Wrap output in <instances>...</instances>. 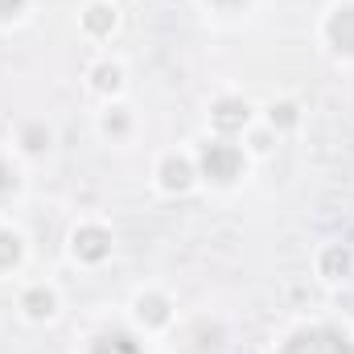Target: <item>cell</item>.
<instances>
[{"instance_id":"obj_1","label":"cell","mask_w":354,"mask_h":354,"mask_svg":"<svg viewBox=\"0 0 354 354\" xmlns=\"http://www.w3.org/2000/svg\"><path fill=\"white\" fill-rule=\"evenodd\" d=\"M284 354H354V342L346 334H338V330H326V326H317V330H301Z\"/></svg>"},{"instance_id":"obj_2","label":"cell","mask_w":354,"mask_h":354,"mask_svg":"<svg viewBox=\"0 0 354 354\" xmlns=\"http://www.w3.org/2000/svg\"><path fill=\"white\" fill-rule=\"evenodd\" d=\"M243 169V153L235 149V145H227V140H218V145H206L202 149V174L214 177V181H235Z\"/></svg>"},{"instance_id":"obj_3","label":"cell","mask_w":354,"mask_h":354,"mask_svg":"<svg viewBox=\"0 0 354 354\" xmlns=\"http://www.w3.org/2000/svg\"><path fill=\"white\" fill-rule=\"evenodd\" d=\"M75 252H79V260H103L111 252V235L99 231V227H83L75 235Z\"/></svg>"},{"instance_id":"obj_4","label":"cell","mask_w":354,"mask_h":354,"mask_svg":"<svg viewBox=\"0 0 354 354\" xmlns=\"http://www.w3.org/2000/svg\"><path fill=\"white\" fill-rule=\"evenodd\" d=\"M330 41H334L338 50L354 54V4L338 8V12L330 17Z\"/></svg>"},{"instance_id":"obj_5","label":"cell","mask_w":354,"mask_h":354,"mask_svg":"<svg viewBox=\"0 0 354 354\" xmlns=\"http://www.w3.org/2000/svg\"><path fill=\"white\" fill-rule=\"evenodd\" d=\"M214 124L227 128V132H231V128H243V124H248V107H243L239 99H223V103L214 107Z\"/></svg>"},{"instance_id":"obj_6","label":"cell","mask_w":354,"mask_h":354,"mask_svg":"<svg viewBox=\"0 0 354 354\" xmlns=\"http://www.w3.org/2000/svg\"><path fill=\"white\" fill-rule=\"evenodd\" d=\"M161 181H165V189H185V185H189V165H185L181 157H169V161L161 165Z\"/></svg>"},{"instance_id":"obj_7","label":"cell","mask_w":354,"mask_h":354,"mask_svg":"<svg viewBox=\"0 0 354 354\" xmlns=\"http://www.w3.org/2000/svg\"><path fill=\"white\" fill-rule=\"evenodd\" d=\"M95 354H140V346H136L128 334H111V338H99Z\"/></svg>"},{"instance_id":"obj_8","label":"cell","mask_w":354,"mask_h":354,"mask_svg":"<svg viewBox=\"0 0 354 354\" xmlns=\"http://www.w3.org/2000/svg\"><path fill=\"white\" fill-rule=\"evenodd\" d=\"M136 313H140L145 322H153V326H161V322L169 317V305H165L161 297H140V305H136Z\"/></svg>"},{"instance_id":"obj_9","label":"cell","mask_w":354,"mask_h":354,"mask_svg":"<svg viewBox=\"0 0 354 354\" xmlns=\"http://www.w3.org/2000/svg\"><path fill=\"white\" fill-rule=\"evenodd\" d=\"M25 309H29L33 317H50V313H54V297H50L46 288H33V292H25Z\"/></svg>"},{"instance_id":"obj_10","label":"cell","mask_w":354,"mask_h":354,"mask_svg":"<svg viewBox=\"0 0 354 354\" xmlns=\"http://www.w3.org/2000/svg\"><path fill=\"white\" fill-rule=\"evenodd\" d=\"M21 260V239L12 231H0V268H12Z\"/></svg>"},{"instance_id":"obj_11","label":"cell","mask_w":354,"mask_h":354,"mask_svg":"<svg viewBox=\"0 0 354 354\" xmlns=\"http://www.w3.org/2000/svg\"><path fill=\"white\" fill-rule=\"evenodd\" d=\"M111 25H115V12H111V8H103V4H95V8L87 12V29H91V33H107Z\"/></svg>"},{"instance_id":"obj_12","label":"cell","mask_w":354,"mask_h":354,"mask_svg":"<svg viewBox=\"0 0 354 354\" xmlns=\"http://www.w3.org/2000/svg\"><path fill=\"white\" fill-rule=\"evenodd\" d=\"M322 268H326V276H346L351 256H346L342 248H330V252H326V260H322Z\"/></svg>"},{"instance_id":"obj_13","label":"cell","mask_w":354,"mask_h":354,"mask_svg":"<svg viewBox=\"0 0 354 354\" xmlns=\"http://www.w3.org/2000/svg\"><path fill=\"white\" fill-rule=\"evenodd\" d=\"M95 87L99 91H115L120 87V71H115V66H99V71H95Z\"/></svg>"},{"instance_id":"obj_14","label":"cell","mask_w":354,"mask_h":354,"mask_svg":"<svg viewBox=\"0 0 354 354\" xmlns=\"http://www.w3.org/2000/svg\"><path fill=\"white\" fill-rule=\"evenodd\" d=\"M292 120H297V107H292V103L272 107V124H292Z\"/></svg>"},{"instance_id":"obj_15","label":"cell","mask_w":354,"mask_h":354,"mask_svg":"<svg viewBox=\"0 0 354 354\" xmlns=\"http://www.w3.org/2000/svg\"><path fill=\"white\" fill-rule=\"evenodd\" d=\"M21 8H25V0H0V21L4 17H17Z\"/></svg>"},{"instance_id":"obj_16","label":"cell","mask_w":354,"mask_h":354,"mask_svg":"<svg viewBox=\"0 0 354 354\" xmlns=\"http://www.w3.org/2000/svg\"><path fill=\"white\" fill-rule=\"evenodd\" d=\"M124 124H128L124 115H107V132H124Z\"/></svg>"},{"instance_id":"obj_17","label":"cell","mask_w":354,"mask_h":354,"mask_svg":"<svg viewBox=\"0 0 354 354\" xmlns=\"http://www.w3.org/2000/svg\"><path fill=\"white\" fill-rule=\"evenodd\" d=\"M8 185H17V177H12L8 169H4V165H0V189H8Z\"/></svg>"},{"instance_id":"obj_18","label":"cell","mask_w":354,"mask_h":354,"mask_svg":"<svg viewBox=\"0 0 354 354\" xmlns=\"http://www.w3.org/2000/svg\"><path fill=\"white\" fill-rule=\"evenodd\" d=\"M214 4H223V8H239L243 0H214Z\"/></svg>"}]
</instances>
